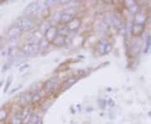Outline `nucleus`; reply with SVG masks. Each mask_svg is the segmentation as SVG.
I'll list each match as a JSON object with an SVG mask.
<instances>
[{
	"instance_id": "f3484780",
	"label": "nucleus",
	"mask_w": 151,
	"mask_h": 124,
	"mask_svg": "<svg viewBox=\"0 0 151 124\" xmlns=\"http://www.w3.org/2000/svg\"><path fill=\"white\" fill-rule=\"evenodd\" d=\"M29 122H30V124H42V118L38 114H31Z\"/></svg>"
},
{
	"instance_id": "423d86ee",
	"label": "nucleus",
	"mask_w": 151,
	"mask_h": 124,
	"mask_svg": "<svg viewBox=\"0 0 151 124\" xmlns=\"http://www.w3.org/2000/svg\"><path fill=\"white\" fill-rule=\"evenodd\" d=\"M112 49V45L111 44L108 42L107 39H103L101 40H99L95 46V50L97 54L100 55L108 54Z\"/></svg>"
},
{
	"instance_id": "b1692460",
	"label": "nucleus",
	"mask_w": 151,
	"mask_h": 124,
	"mask_svg": "<svg viewBox=\"0 0 151 124\" xmlns=\"http://www.w3.org/2000/svg\"><path fill=\"white\" fill-rule=\"evenodd\" d=\"M108 104L110 105V107H113V105H114V102H113V101L112 100V99H110V100H109V102H108Z\"/></svg>"
},
{
	"instance_id": "6e6552de",
	"label": "nucleus",
	"mask_w": 151,
	"mask_h": 124,
	"mask_svg": "<svg viewBox=\"0 0 151 124\" xmlns=\"http://www.w3.org/2000/svg\"><path fill=\"white\" fill-rule=\"evenodd\" d=\"M57 35H58L57 25H56V24H52V25L46 30V32L44 34V39H45V40H46L49 44H51Z\"/></svg>"
},
{
	"instance_id": "f03ea898",
	"label": "nucleus",
	"mask_w": 151,
	"mask_h": 124,
	"mask_svg": "<svg viewBox=\"0 0 151 124\" xmlns=\"http://www.w3.org/2000/svg\"><path fill=\"white\" fill-rule=\"evenodd\" d=\"M40 44L35 42H25L20 47V51L22 52V54L28 56L36 54L40 51Z\"/></svg>"
},
{
	"instance_id": "5701e85b",
	"label": "nucleus",
	"mask_w": 151,
	"mask_h": 124,
	"mask_svg": "<svg viewBox=\"0 0 151 124\" xmlns=\"http://www.w3.org/2000/svg\"><path fill=\"white\" fill-rule=\"evenodd\" d=\"M29 65H28V64H25V65H22L21 67H20V68L19 69V72H22L23 70H26V69H27V68H28V67H29Z\"/></svg>"
},
{
	"instance_id": "ddd939ff",
	"label": "nucleus",
	"mask_w": 151,
	"mask_h": 124,
	"mask_svg": "<svg viewBox=\"0 0 151 124\" xmlns=\"http://www.w3.org/2000/svg\"><path fill=\"white\" fill-rule=\"evenodd\" d=\"M9 114H10V111L9 108H7L6 107L0 108V124L7 123Z\"/></svg>"
},
{
	"instance_id": "0eeeda50",
	"label": "nucleus",
	"mask_w": 151,
	"mask_h": 124,
	"mask_svg": "<svg viewBox=\"0 0 151 124\" xmlns=\"http://www.w3.org/2000/svg\"><path fill=\"white\" fill-rule=\"evenodd\" d=\"M40 9V4L39 2H31L24 9V15L31 17L34 14H35Z\"/></svg>"
},
{
	"instance_id": "2eb2a0df",
	"label": "nucleus",
	"mask_w": 151,
	"mask_h": 124,
	"mask_svg": "<svg viewBox=\"0 0 151 124\" xmlns=\"http://www.w3.org/2000/svg\"><path fill=\"white\" fill-rule=\"evenodd\" d=\"M51 25H52V24L50 21L41 22V23L40 24V25H39V30H40V32L41 33L44 35V34L46 32V30H47Z\"/></svg>"
},
{
	"instance_id": "6ab92c4d",
	"label": "nucleus",
	"mask_w": 151,
	"mask_h": 124,
	"mask_svg": "<svg viewBox=\"0 0 151 124\" xmlns=\"http://www.w3.org/2000/svg\"><path fill=\"white\" fill-rule=\"evenodd\" d=\"M14 63V57L10 56L9 59H7V61H5V63L3 65V68H2V72H6L7 70H9L11 68V66Z\"/></svg>"
},
{
	"instance_id": "a878e982",
	"label": "nucleus",
	"mask_w": 151,
	"mask_h": 124,
	"mask_svg": "<svg viewBox=\"0 0 151 124\" xmlns=\"http://www.w3.org/2000/svg\"><path fill=\"white\" fill-rule=\"evenodd\" d=\"M1 124H8V123H1Z\"/></svg>"
},
{
	"instance_id": "a211bd4d",
	"label": "nucleus",
	"mask_w": 151,
	"mask_h": 124,
	"mask_svg": "<svg viewBox=\"0 0 151 124\" xmlns=\"http://www.w3.org/2000/svg\"><path fill=\"white\" fill-rule=\"evenodd\" d=\"M97 34H103L107 30V24L104 22H97L96 25Z\"/></svg>"
},
{
	"instance_id": "412c9836",
	"label": "nucleus",
	"mask_w": 151,
	"mask_h": 124,
	"mask_svg": "<svg viewBox=\"0 0 151 124\" xmlns=\"http://www.w3.org/2000/svg\"><path fill=\"white\" fill-rule=\"evenodd\" d=\"M143 30V26L141 24H135L134 28H133V33L135 35H138L139 34H140Z\"/></svg>"
},
{
	"instance_id": "9b49d317",
	"label": "nucleus",
	"mask_w": 151,
	"mask_h": 124,
	"mask_svg": "<svg viewBox=\"0 0 151 124\" xmlns=\"http://www.w3.org/2000/svg\"><path fill=\"white\" fill-rule=\"evenodd\" d=\"M66 42H67L66 37H64V36H61V35L58 34L54 40H53V42L51 43V44L54 47H56V48H61V47L65 46V44H66Z\"/></svg>"
},
{
	"instance_id": "4468645a",
	"label": "nucleus",
	"mask_w": 151,
	"mask_h": 124,
	"mask_svg": "<svg viewBox=\"0 0 151 124\" xmlns=\"http://www.w3.org/2000/svg\"><path fill=\"white\" fill-rule=\"evenodd\" d=\"M57 30H58V34L64 36V37H67L69 36V34H70V29H68L66 24H59L57 25Z\"/></svg>"
},
{
	"instance_id": "dca6fc26",
	"label": "nucleus",
	"mask_w": 151,
	"mask_h": 124,
	"mask_svg": "<svg viewBox=\"0 0 151 124\" xmlns=\"http://www.w3.org/2000/svg\"><path fill=\"white\" fill-rule=\"evenodd\" d=\"M76 81H77V78H76V77H70L69 79H67L66 81H65V82L63 83V85L61 86V88H63L64 90L65 89H68L71 86H73L76 82Z\"/></svg>"
},
{
	"instance_id": "1a4fd4ad",
	"label": "nucleus",
	"mask_w": 151,
	"mask_h": 124,
	"mask_svg": "<svg viewBox=\"0 0 151 124\" xmlns=\"http://www.w3.org/2000/svg\"><path fill=\"white\" fill-rule=\"evenodd\" d=\"M66 25H67L68 29H70V32H76L81 27L82 19L80 17H73V19Z\"/></svg>"
},
{
	"instance_id": "f257e3e1",
	"label": "nucleus",
	"mask_w": 151,
	"mask_h": 124,
	"mask_svg": "<svg viewBox=\"0 0 151 124\" xmlns=\"http://www.w3.org/2000/svg\"><path fill=\"white\" fill-rule=\"evenodd\" d=\"M14 24H15L16 26L19 28L23 31V33L31 31L33 29L35 28V22H34V20L30 17L24 16V15L17 19L16 21L14 22Z\"/></svg>"
},
{
	"instance_id": "4be33fe9",
	"label": "nucleus",
	"mask_w": 151,
	"mask_h": 124,
	"mask_svg": "<svg viewBox=\"0 0 151 124\" xmlns=\"http://www.w3.org/2000/svg\"><path fill=\"white\" fill-rule=\"evenodd\" d=\"M97 103H98L99 108H101V109H104L105 106H106V104H107V102H106V100L101 99V100H98V102Z\"/></svg>"
},
{
	"instance_id": "f8f14e48",
	"label": "nucleus",
	"mask_w": 151,
	"mask_h": 124,
	"mask_svg": "<svg viewBox=\"0 0 151 124\" xmlns=\"http://www.w3.org/2000/svg\"><path fill=\"white\" fill-rule=\"evenodd\" d=\"M73 17H74L73 16V14L70 13L69 11L62 12L61 14H60L59 24H67L73 19Z\"/></svg>"
},
{
	"instance_id": "7ed1b4c3",
	"label": "nucleus",
	"mask_w": 151,
	"mask_h": 124,
	"mask_svg": "<svg viewBox=\"0 0 151 124\" xmlns=\"http://www.w3.org/2000/svg\"><path fill=\"white\" fill-rule=\"evenodd\" d=\"M59 86V77L56 76H52L42 84V91L45 93L54 92Z\"/></svg>"
},
{
	"instance_id": "9d476101",
	"label": "nucleus",
	"mask_w": 151,
	"mask_h": 124,
	"mask_svg": "<svg viewBox=\"0 0 151 124\" xmlns=\"http://www.w3.org/2000/svg\"><path fill=\"white\" fill-rule=\"evenodd\" d=\"M18 111H15V112H13L9 114V119L7 121L8 124H23L24 123V121L22 119L21 116L19 114V112Z\"/></svg>"
},
{
	"instance_id": "20e7f679",
	"label": "nucleus",
	"mask_w": 151,
	"mask_h": 124,
	"mask_svg": "<svg viewBox=\"0 0 151 124\" xmlns=\"http://www.w3.org/2000/svg\"><path fill=\"white\" fill-rule=\"evenodd\" d=\"M23 34V31L19 28L16 26L15 24H13L12 26L8 29L7 32H6V37L8 39L9 42L13 43L18 40V39Z\"/></svg>"
},
{
	"instance_id": "aec40b11",
	"label": "nucleus",
	"mask_w": 151,
	"mask_h": 124,
	"mask_svg": "<svg viewBox=\"0 0 151 124\" xmlns=\"http://www.w3.org/2000/svg\"><path fill=\"white\" fill-rule=\"evenodd\" d=\"M12 82H13V76H9L5 81V86L4 88V93H7L9 92V88H10L11 85H12Z\"/></svg>"
},
{
	"instance_id": "393cba45",
	"label": "nucleus",
	"mask_w": 151,
	"mask_h": 124,
	"mask_svg": "<svg viewBox=\"0 0 151 124\" xmlns=\"http://www.w3.org/2000/svg\"><path fill=\"white\" fill-rule=\"evenodd\" d=\"M2 50H3V44L0 41V52H1Z\"/></svg>"
},
{
	"instance_id": "39448f33",
	"label": "nucleus",
	"mask_w": 151,
	"mask_h": 124,
	"mask_svg": "<svg viewBox=\"0 0 151 124\" xmlns=\"http://www.w3.org/2000/svg\"><path fill=\"white\" fill-rule=\"evenodd\" d=\"M17 104L19 108H29L32 104V95L30 92H24L18 97Z\"/></svg>"
}]
</instances>
